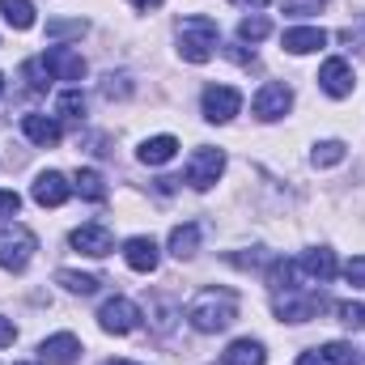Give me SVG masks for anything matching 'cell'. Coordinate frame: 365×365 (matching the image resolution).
Listing matches in <instances>:
<instances>
[{
  "label": "cell",
  "mask_w": 365,
  "mask_h": 365,
  "mask_svg": "<svg viewBox=\"0 0 365 365\" xmlns=\"http://www.w3.org/2000/svg\"><path fill=\"white\" fill-rule=\"evenodd\" d=\"M187 319H191L195 331L217 336L238 319V293L234 289H200L191 297V306H187Z\"/></svg>",
  "instance_id": "obj_1"
},
{
  "label": "cell",
  "mask_w": 365,
  "mask_h": 365,
  "mask_svg": "<svg viewBox=\"0 0 365 365\" xmlns=\"http://www.w3.org/2000/svg\"><path fill=\"white\" fill-rule=\"evenodd\" d=\"M217 51V21L195 13V17H182L179 21V56L187 64H208Z\"/></svg>",
  "instance_id": "obj_2"
},
{
  "label": "cell",
  "mask_w": 365,
  "mask_h": 365,
  "mask_svg": "<svg viewBox=\"0 0 365 365\" xmlns=\"http://www.w3.org/2000/svg\"><path fill=\"white\" fill-rule=\"evenodd\" d=\"M34 251H38V238L26 230V225H4L0 230V268L4 272H26V264L34 259Z\"/></svg>",
  "instance_id": "obj_3"
},
{
  "label": "cell",
  "mask_w": 365,
  "mask_h": 365,
  "mask_svg": "<svg viewBox=\"0 0 365 365\" xmlns=\"http://www.w3.org/2000/svg\"><path fill=\"white\" fill-rule=\"evenodd\" d=\"M323 306H327V302H323L319 293H302L297 284L276 289V297H272V310L280 314V323H306V319H319Z\"/></svg>",
  "instance_id": "obj_4"
},
{
  "label": "cell",
  "mask_w": 365,
  "mask_h": 365,
  "mask_svg": "<svg viewBox=\"0 0 365 365\" xmlns=\"http://www.w3.org/2000/svg\"><path fill=\"white\" fill-rule=\"evenodd\" d=\"M98 327L110 331V336H128L140 327V306L128 302V297H110L102 310H98Z\"/></svg>",
  "instance_id": "obj_5"
},
{
  "label": "cell",
  "mask_w": 365,
  "mask_h": 365,
  "mask_svg": "<svg viewBox=\"0 0 365 365\" xmlns=\"http://www.w3.org/2000/svg\"><path fill=\"white\" fill-rule=\"evenodd\" d=\"M200 106H204V119L208 123H230L242 110V93L234 90V86H208L204 98H200Z\"/></svg>",
  "instance_id": "obj_6"
},
{
  "label": "cell",
  "mask_w": 365,
  "mask_h": 365,
  "mask_svg": "<svg viewBox=\"0 0 365 365\" xmlns=\"http://www.w3.org/2000/svg\"><path fill=\"white\" fill-rule=\"evenodd\" d=\"M221 170H225V153L221 149H195L191 162H187V182L195 191H208L212 182L221 179Z\"/></svg>",
  "instance_id": "obj_7"
},
{
  "label": "cell",
  "mask_w": 365,
  "mask_h": 365,
  "mask_svg": "<svg viewBox=\"0 0 365 365\" xmlns=\"http://www.w3.org/2000/svg\"><path fill=\"white\" fill-rule=\"evenodd\" d=\"M293 106V90L284 86V81H268V86H259V93H255V102H251V110L264 119V123H272V119H280L284 110Z\"/></svg>",
  "instance_id": "obj_8"
},
{
  "label": "cell",
  "mask_w": 365,
  "mask_h": 365,
  "mask_svg": "<svg viewBox=\"0 0 365 365\" xmlns=\"http://www.w3.org/2000/svg\"><path fill=\"white\" fill-rule=\"evenodd\" d=\"M30 195H34V204H43V208H60L68 195H73V182L64 179L60 170H43L34 187H30Z\"/></svg>",
  "instance_id": "obj_9"
},
{
  "label": "cell",
  "mask_w": 365,
  "mask_h": 365,
  "mask_svg": "<svg viewBox=\"0 0 365 365\" xmlns=\"http://www.w3.org/2000/svg\"><path fill=\"white\" fill-rule=\"evenodd\" d=\"M68 242H73V251H81V255H90V259H102V255L115 251V238H110L106 225H77Z\"/></svg>",
  "instance_id": "obj_10"
},
{
  "label": "cell",
  "mask_w": 365,
  "mask_h": 365,
  "mask_svg": "<svg viewBox=\"0 0 365 365\" xmlns=\"http://www.w3.org/2000/svg\"><path fill=\"white\" fill-rule=\"evenodd\" d=\"M353 86H357V81H353L349 60H340V56H336V60H327V64L319 68V90L327 93V98H349Z\"/></svg>",
  "instance_id": "obj_11"
},
{
  "label": "cell",
  "mask_w": 365,
  "mask_h": 365,
  "mask_svg": "<svg viewBox=\"0 0 365 365\" xmlns=\"http://www.w3.org/2000/svg\"><path fill=\"white\" fill-rule=\"evenodd\" d=\"M43 64H47V73H51L56 81H81V77H86V60H81L77 51H68V47H51V51L43 56Z\"/></svg>",
  "instance_id": "obj_12"
},
{
  "label": "cell",
  "mask_w": 365,
  "mask_h": 365,
  "mask_svg": "<svg viewBox=\"0 0 365 365\" xmlns=\"http://www.w3.org/2000/svg\"><path fill=\"white\" fill-rule=\"evenodd\" d=\"M123 259H128V268H132V272H158V264H162L158 242H153V238H145V234H136V238H128V242H123Z\"/></svg>",
  "instance_id": "obj_13"
},
{
  "label": "cell",
  "mask_w": 365,
  "mask_h": 365,
  "mask_svg": "<svg viewBox=\"0 0 365 365\" xmlns=\"http://www.w3.org/2000/svg\"><path fill=\"white\" fill-rule=\"evenodd\" d=\"M38 353H43L47 365H73L81 357V340H77L73 331H56V336H47V340L38 344Z\"/></svg>",
  "instance_id": "obj_14"
},
{
  "label": "cell",
  "mask_w": 365,
  "mask_h": 365,
  "mask_svg": "<svg viewBox=\"0 0 365 365\" xmlns=\"http://www.w3.org/2000/svg\"><path fill=\"white\" fill-rule=\"evenodd\" d=\"M293 268H297L302 276H310V280H319V284H327V280L336 276V268H340V264H336V251H327V247H314V251H306V255H302Z\"/></svg>",
  "instance_id": "obj_15"
},
{
  "label": "cell",
  "mask_w": 365,
  "mask_h": 365,
  "mask_svg": "<svg viewBox=\"0 0 365 365\" xmlns=\"http://www.w3.org/2000/svg\"><path fill=\"white\" fill-rule=\"evenodd\" d=\"M280 47H284V51H293V56H310V51L327 47V30H319V26H297V30H284V34H280Z\"/></svg>",
  "instance_id": "obj_16"
},
{
  "label": "cell",
  "mask_w": 365,
  "mask_h": 365,
  "mask_svg": "<svg viewBox=\"0 0 365 365\" xmlns=\"http://www.w3.org/2000/svg\"><path fill=\"white\" fill-rule=\"evenodd\" d=\"M21 132H26L38 149H51V145H60V136H64L51 115H21Z\"/></svg>",
  "instance_id": "obj_17"
},
{
  "label": "cell",
  "mask_w": 365,
  "mask_h": 365,
  "mask_svg": "<svg viewBox=\"0 0 365 365\" xmlns=\"http://www.w3.org/2000/svg\"><path fill=\"white\" fill-rule=\"evenodd\" d=\"M225 365H268V353H264V344L259 340H234L230 349H225Z\"/></svg>",
  "instance_id": "obj_18"
},
{
  "label": "cell",
  "mask_w": 365,
  "mask_h": 365,
  "mask_svg": "<svg viewBox=\"0 0 365 365\" xmlns=\"http://www.w3.org/2000/svg\"><path fill=\"white\" fill-rule=\"evenodd\" d=\"M175 153H179V140H175V136H149V140L140 145V162H145V166H166Z\"/></svg>",
  "instance_id": "obj_19"
},
{
  "label": "cell",
  "mask_w": 365,
  "mask_h": 365,
  "mask_svg": "<svg viewBox=\"0 0 365 365\" xmlns=\"http://www.w3.org/2000/svg\"><path fill=\"white\" fill-rule=\"evenodd\" d=\"M195 247H200V225L187 221V225H175V230H170V255H175V259H191Z\"/></svg>",
  "instance_id": "obj_20"
},
{
  "label": "cell",
  "mask_w": 365,
  "mask_h": 365,
  "mask_svg": "<svg viewBox=\"0 0 365 365\" xmlns=\"http://www.w3.org/2000/svg\"><path fill=\"white\" fill-rule=\"evenodd\" d=\"M56 115L64 123H81L86 119V93H81V86H73V90H64L56 98Z\"/></svg>",
  "instance_id": "obj_21"
},
{
  "label": "cell",
  "mask_w": 365,
  "mask_h": 365,
  "mask_svg": "<svg viewBox=\"0 0 365 365\" xmlns=\"http://www.w3.org/2000/svg\"><path fill=\"white\" fill-rule=\"evenodd\" d=\"M0 13L13 30H30L34 26V4L30 0H0Z\"/></svg>",
  "instance_id": "obj_22"
},
{
  "label": "cell",
  "mask_w": 365,
  "mask_h": 365,
  "mask_svg": "<svg viewBox=\"0 0 365 365\" xmlns=\"http://www.w3.org/2000/svg\"><path fill=\"white\" fill-rule=\"evenodd\" d=\"M268 34H272V21H268L264 13H251V17L238 21V38H242V43H264Z\"/></svg>",
  "instance_id": "obj_23"
},
{
  "label": "cell",
  "mask_w": 365,
  "mask_h": 365,
  "mask_svg": "<svg viewBox=\"0 0 365 365\" xmlns=\"http://www.w3.org/2000/svg\"><path fill=\"white\" fill-rule=\"evenodd\" d=\"M56 280H60L68 293H81V297H90L93 289L102 284L98 276H90V272H73V268H60V272H56Z\"/></svg>",
  "instance_id": "obj_24"
},
{
  "label": "cell",
  "mask_w": 365,
  "mask_h": 365,
  "mask_svg": "<svg viewBox=\"0 0 365 365\" xmlns=\"http://www.w3.org/2000/svg\"><path fill=\"white\" fill-rule=\"evenodd\" d=\"M73 187H77L86 200H93V204H102V200H106V182H102V175H98V170H77Z\"/></svg>",
  "instance_id": "obj_25"
},
{
  "label": "cell",
  "mask_w": 365,
  "mask_h": 365,
  "mask_svg": "<svg viewBox=\"0 0 365 365\" xmlns=\"http://www.w3.org/2000/svg\"><path fill=\"white\" fill-rule=\"evenodd\" d=\"M21 77H26V86H30L34 93H47V86L56 81V77L47 73V64H43V56H38V60H26V64H21Z\"/></svg>",
  "instance_id": "obj_26"
},
{
  "label": "cell",
  "mask_w": 365,
  "mask_h": 365,
  "mask_svg": "<svg viewBox=\"0 0 365 365\" xmlns=\"http://www.w3.org/2000/svg\"><path fill=\"white\" fill-rule=\"evenodd\" d=\"M344 140H323V145H314V166H336V162H344Z\"/></svg>",
  "instance_id": "obj_27"
},
{
  "label": "cell",
  "mask_w": 365,
  "mask_h": 365,
  "mask_svg": "<svg viewBox=\"0 0 365 365\" xmlns=\"http://www.w3.org/2000/svg\"><path fill=\"white\" fill-rule=\"evenodd\" d=\"M86 34V21L81 17H73V21H47V38H81Z\"/></svg>",
  "instance_id": "obj_28"
},
{
  "label": "cell",
  "mask_w": 365,
  "mask_h": 365,
  "mask_svg": "<svg viewBox=\"0 0 365 365\" xmlns=\"http://www.w3.org/2000/svg\"><path fill=\"white\" fill-rule=\"evenodd\" d=\"M336 314H340L349 327H365V302H340Z\"/></svg>",
  "instance_id": "obj_29"
},
{
  "label": "cell",
  "mask_w": 365,
  "mask_h": 365,
  "mask_svg": "<svg viewBox=\"0 0 365 365\" xmlns=\"http://www.w3.org/2000/svg\"><path fill=\"white\" fill-rule=\"evenodd\" d=\"M128 81H132L128 73H119V77H115V73H106V81H102V93H106V98H128V93H132V86H128Z\"/></svg>",
  "instance_id": "obj_30"
},
{
  "label": "cell",
  "mask_w": 365,
  "mask_h": 365,
  "mask_svg": "<svg viewBox=\"0 0 365 365\" xmlns=\"http://www.w3.org/2000/svg\"><path fill=\"white\" fill-rule=\"evenodd\" d=\"M344 276H349V284L365 289V255H353V259L344 264Z\"/></svg>",
  "instance_id": "obj_31"
},
{
  "label": "cell",
  "mask_w": 365,
  "mask_h": 365,
  "mask_svg": "<svg viewBox=\"0 0 365 365\" xmlns=\"http://www.w3.org/2000/svg\"><path fill=\"white\" fill-rule=\"evenodd\" d=\"M284 13H297V17H310V13H323V0H289Z\"/></svg>",
  "instance_id": "obj_32"
},
{
  "label": "cell",
  "mask_w": 365,
  "mask_h": 365,
  "mask_svg": "<svg viewBox=\"0 0 365 365\" xmlns=\"http://www.w3.org/2000/svg\"><path fill=\"white\" fill-rule=\"evenodd\" d=\"M297 365H336V361H331V353H327V349H310V353H302V357H297Z\"/></svg>",
  "instance_id": "obj_33"
},
{
  "label": "cell",
  "mask_w": 365,
  "mask_h": 365,
  "mask_svg": "<svg viewBox=\"0 0 365 365\" xmlns=\"http://www.w3.org/2000/svg\"><path fill=\"white\" fill-rule=\"evenodd\" d=\"M21 208V195L17 191H0V217H13Z\"/></svg>",
  "instance_id": "obj_34"
},
{
  "label": "cell",
  "mask_w": 365,
  "mask_h": 365,
  "mask_svg": "<svg viewBox=\"0 0 365 365\" xmlns=\"http://www.w3.org/2000/svg\"><path fill=\"white\" fill-rule=\"evenodd\" d=\"M13 340H17V327H13V323H9V319L0 314V349H9Z\"/></svg>",
  "instance_id": "obj_35"
},
{
  "label": "cell",
  "mask_w": 365,
  "mask_h": 365,
  "mask_svg": "<svg viewBox=\"0 0 365 365\" xmlns=\"http://www.w3.org/2000/svg\"><path fill=\"white\" fill-rule=\"evenodd\" d=\"M132 4H136V9H140V13H153V9H162V4H166V0H132Z\"/></svg>",
  "instance_id": "obj_36"
},
{
  "label": "cell",
  "mask_w": 365,
  "mask_h": 365,
  "mask_svg": "<svg viewBox=\"0 0 365 365\" xmlns=\"http://www.w3.org/2000/svg\"><path fill=\"white\" fill-rule=\"evenodd\" d=\"M234 4H247V9H259V4H268V0H234Z\"/></svg>",
  "instance_id": "obj_37"
},
{
  "label": "cell",
  "mask_w": 365,
  "mask_h": 365,
  "mask_svg": "<svg viewBox=\"0 0 365 365\" xmlns=\"http://www.w3.org/2000/svg\"><path fill=\"white\" fill-rule=\"evenodd\" d=\"M106 365H136V361H106Z\"/></svg>",
  "instance_id": "obj_38"
},
{
  "label": "cell",
  "mask_w": 365,
  "mask_h": 365,
  "mask_svg": "<svg viewBox=\"0 0 365 365\" xmlns=\"http://www.w3.org/2000/svg\"><path fill=\"white\" fill-rule=\"evenodd\" d=\"M0 93H4V77H0Z\"/></svg>",
  "instance_id": "obj_39"
},
{
  "label": "cell",
  "mask_w": 365,
  "mask_h": 365,
  "mask_svg": "<svg viewBox=\"0 0 365 365\" xmlns=\"http://www.w3.org/2000/svg\"><path fill=\"white\" fill-rule=\"evenodd\" d=\"M17 365H34V361H17Z\"/></svg>",
  "instance_id": "obj_40"
}]
</instances>
